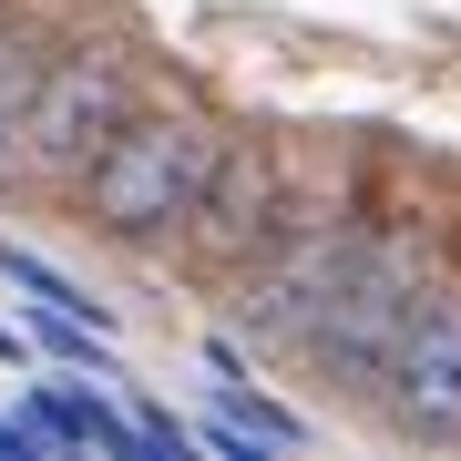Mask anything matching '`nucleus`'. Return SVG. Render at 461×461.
<instances>
[{
    "label": "nucleus",
    "mask_w": 461,
    "mask_h": 461,
    "mask_svg": "<svg viewBox=\"0 0 461 461\" xmlns=\"http://www.w3.org/2000/svg\"><path fill=\"white\" fill-rule=\"evenodd\" d=\"M215 154H226V133L205 113H175V103L165 113H133L93 154V175L72 185V205H83L72 226L113 236V247H175L195 195H205V175H215Z\"/></svg>",
    "instance_id": "f257e3e1"
},
{
    "label": "nucleus",
    "mask_w": 461,
    "mask_h": 461,
    "mask_svg": "<svg viewBox=\"0 0 461 461\" xmlns=\"http://www.w3.org/2000/svg\"><path fill=\"white\" fill-rule=\"evenodd\" d=\"M430 277H441V267H430V226L420 215H379L359 236V257H348V277L329 287V308H318V329H308L297 359L329 379L339 400H379L390 348H400V329H411Z\"/></svg>",
    "instance_id": "f03ea898"
},
{
    "label": "nucleus",
    "mask_w": 461,
    "mask_h": 461,
    "mask_svg": "<svg viewBox=\"0 0 461 461\" xmlns=\"http://www.w3.org/2000/svg\"><path fill=\"white\" fill-rule=\"evenodd\" d=\"M359 236H369V226H359L339 195H308V185H297L287 226L236 267V297H226V308H236V339L297 359L308 329H318V308H329V287L348 277V257H359Z\"/></svg>",
    "instance_id": "7ed1b4c3"
},
{
    "label": "nucleus",
    "mask_w": 461,
    "mask_h": 461,
    "mask_svg": "<svg viewBox=\"0 0 461 461\" xmlns=\"http://www.w3.org/2000/svg\"><path fill=\"white\" fill-rule=\"evenodd\" d=\"M133 113H144V72H133V51H113V41H62V51L41 62V93H32L21 185L72 195V185L93 175V154L113 144Z\"/></svg>",
    "instance_id": "20e7f679"
},
{
    "label": "nucleus",
    "mask_w": 461,
    "mask_h": 461,
    "mask_svg": "<svg viewBox=\"0 0 461 461\" xmlns=\"http://www.w3.org/2000/svg\"><path fill=\"white\" fill-rule=\"evenodd\" d=\"M287 205H297L287 154L267 144V133H226V154H215V175H205V195H195V215H185L175 247H185L195 277H236V267L287 226Z\"/></svg>",
    "instance_id": "39448f33"
},
{
    "label": "nucleus",
    "mask_w": 461,
    "mask_h": 461,
    "mask_svg": "<svg viewBox=\"0 0 461 461\" xmlns=\"http://www.w3.org/2000/svg\"><path fill=\"white\" fill-rule=\"evenodd\" d=\"M379 420L420 451L461 441V277H430L411 329L390 348V379H379Z\"/></svg>",
    "instance_id": "423d86ee"
},
{
    "label": "nucleus",
    "mask_w": 461,
    "mask_h": 461,
    "mask_svg": "<svg viewBox=\"0 0 461 461\" xmlns=\"http://www.w3.org/2000/svg\"><path fill=\"white\" fill-rule=\"evenodd\" d=\"M93 379H103V369H93ZM93 379H41V390H32L41 441H51V451H123V461H144V451H154L144 420H113Z\"/></svg>",
    "instance_id": "0eeeda50"
},
{
    "label": "nucleus",
    "mask_w": 461,
    "mask_h": 461,
    "mask_svg": "<svg viewBox=\"0 0 461 461\" xmlns=\"http://www.w3.org/2000/svg\"><path fill=\"white\" fill-rule=\"evenodd\" d=\"M41 62H51V41L41 32H0V195L21 185V133H32V93H41Z\"/></svg>",
    "instance_id": "6e6552de"
},
{
    "label": "nucleus",
    "mask_w": 461,
    "mask_h": 461,
    "mask_svg": "<svg viewBox=\"0 0 461 461\" xmlns=\"http://www.w3.org/2000/svg\"><path fill=\"white\" fill-rule=\"evenodd\" d=\"M32 451H51V441H41V420H32V411H21V420H0V461H32Z\"/></svg>",
    "instance_id": "1a4fd4ad"
},
{
    "label": "nucleus",
    "mask_w": 461,
    "mask_h": 461,
    "mask_svg": "<svg viewBox=\"0 0 461 461\" xmlns=\"http://www.w3.org/2000/svg\"><path fill=\"white\" fill-rule=\"evenodd\" d=\"M0 359H21V339H11V329H0Z\"/></svg>",
    "instance_id": "9d476101"
},
{
    "label": "nucleus",
    "mask_w": 461,
    "mask_h": 461,
    "mask_svg": "<svg viewBox=\"0 0 461 461\" xmlns=\"http://www.w3.org/2000/svg\"><path fill=\"white\" fill-rule=\"evenodd\" d=\"M0 32H11V0H0Z\"/></svg>",
    "instance_id": "9b49d317"
}]
</instances>
